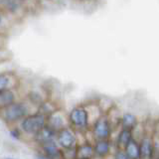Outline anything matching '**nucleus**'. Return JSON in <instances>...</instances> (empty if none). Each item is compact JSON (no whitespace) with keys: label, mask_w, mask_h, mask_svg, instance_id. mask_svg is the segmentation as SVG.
Here are the masks:
<instances>
[{"label":"nucleus","mask_w":159,"mask_h":159,"mask_svg":"<svg viewBox=\"0 0 159 159\" xmlns=\"http://www.w3.org/2000/svg\"><path fill=\"white\" fill-rule=\"evenodd\" d=\"M28 108L22 102H13L10 106L2 108L1 116L4 118V120L8 122L17 121L19 119L25 117L27 114Z\"/></svg>","instance_id":"obj_1"},{"label":"nucleus","mask_w":159,"mask_h":159,"mask_svg":"<svg viewBox=\"0 0 159 159\" xmlns=\"http://www.w3.org/2000/svg\"><path fill=\"white\" fill-rule=\"evenodd\" d=\"M21 125L23 130L26 131L27 133L37 134L41 129L46 126V124H45V116L41 113L26 116L23 119Z\"/></svg>","instance_id":"obj_2"},{"label":"nucleus","mask_w":159,"mask_h":159,"mask_svg":"<svg viewBox=\"0 0 159 159\" xmlns=\"http://www.w3.org/2000/svg\"><path fill=\"white\" fill-rule=\"evenodd\" d=\"M70 119L74 125L78 127H84L88 124V113L84 109L75 108L70 114Z\"/></svg>","instance_id":"obj_3"},{"label":"nucleus","mask_w":159,"mask_h":159,"mask_svg":"<svg viewBox=\"0 0 159 159\" xmlns=\"http://www.w3.org/2000/svg\"><path fill=\"white\" fill-rule=\"evenodd\" d=\"M58 141L60 145L66 149H71L75 145V136L71 130L63 128L58 133Z\"/></svg>","instance_id":"obj_4"},{"label":"nucleus","mask_w":159,"mask_h":159,"mask_svg":"<svg viewBox=\"0 0 159 159\" xmlns=\"http://www.w3.org/2000/svg\"><path fill=\"white\" fill-rule=\"evenodd\" d=\"M54 135H55L54 129H52L50 126H45L43 129H41V130L36 134V138L39 142L44 144L49 141H53Z\"/></svg>","instance_id":"obj_5"},{"label":"nucleus","mask_w":159,"mask_h":159,"mask_svg":"<svg viewBox=\"0 0 159 159\" xmlns=\"http://www.w3.org/2000/svg\"><path fill=\"white\" fill-rule=\"evenodd\" d=\"M94 134L99 138H106L109 134L108 123L104 119H99L94 125Z\"/></svg>","instance_id":"obj_6"},{"label":"nucleus","mask_w":159,"mask_h":159,"mask_svg":"<svg viewBox=\"0 0 159 159\" xmlns=\"http://www.w3.org/2000/svg\"><path fill=\"white\" fill-rule=\"evenodd\" d=\"M43 145V150L45 155L50 159H57L60 156V150L58 149L57 145L54 143V141H49L42 144Z\"/></svg>","instance_id":"obj_7"},{"label":"nucleus","mask_w":159,"mask_h":159,"mask_svg":"<svg viewBox=\"0 0 159 159\" xmlns=\"http://www.w3.org/2000/svg\"><path fill=\"white\" fill-rule=\"evenodd\" d=\"M153 153V148L150 140L144 139L141 142L140 148H139V157L142 159H150Z\"/></svg>","instance_id":"obj_8"},{"label":"nucleus","mask_w":159,"mask_h":159,"mask_svg":"<svg viewBox=\"0 0 159 159\" xmlns=\"http://www.w3.org/2000/svg\"><path fill=\"white\" fill-rule=\"evenodd\" d=\"M14 102V93L9 91V89H5V91L0 92V107H6Z\"/></svg>","instance_id":"obj_9"},{"label":"nucleus","mask_w":159,"mask_h":159,"mask_svg":"<svg viewBox=\"0 0 159 159\" xmlns=\"http://www.w3.org/2000/svg\"><path fill=\"white\" fill-rule=\"evenodd\" d=\"M127 156L131 159H137L139 158V147L134 140H131L128 142V144L125 146Z\"/></svg>","instance_id":"obj_10"},{"label":"nucleus","mask_w":159,"mask_h":159,"mask_svg":"<svg viewBox=\"0 0 159 159\" xmlns=\"http://www.w3.org/2000/svg\"><path fill=\"white\" fill-rule=\"evenodd\" d=\"M93 155V147L91 145H83L78 151L79 159H89Z\"/></svg>","instance_id":"obj_11"},{"label":"nucleus","mask_w":159,"mask_h":159,"mask_svg":"<svg viewBox=\"0 0 159 159\" xmlns=\"http://www.w3.org/2000/svg\"><path fill=\"white\" fill-rule=\"evenodd\" d=\"M108 149H109V146H108V143L106 142V141H99L97 143L96 145V148H94V151L97 152V154L98 155H106V154L108 152Z\"/></svg>","instance_id":"obj_12"},{"label":"nucleus","mask_w":159,"mask_h":159,"mask_svg":"<svg viewBox=\"0 0 159 159\" xmlns=\"http://www.w3.org/2000/svg\"><path fill=\"white\" fill-rule=\"evenodd\" d=\"M122 123H123V126L125 128H131L135 125L136 119L132 116V114L126 113V114H124V116H123Z\"/></svg>","instance_id":"obj_13"},{"label":"nucleus","mask_w":159,"mask_h":159,"mask_svg":"<svg viewBox=\"0 0 159 159\" xmlns=\"http://www.w3.org/2000/svg\"><path fill=\"white\" fill-rule=\"evenodd\" d=\"M131 140V136H130V132L128 130H123L121 133L119 134L118 137V143L122 146H126L128 142Z\"/></svg>","instance_id":"obj_14"},{"label":"nucleus","mask_w":159,"mask_h":159,"mask_svg":"<svg viewBox=\"0 0 159 159\" xmlns=\"http://www.w3.org/2000/svg\"><path fill=\"white\" fill-rule=\"evenodd\" d=\"M49 122H50V127L52 129H55V128H59L60 126H62L63 124V120L62 118L60 116H54L52 114L51 116L49 118Z\"/></svg>","instance_id":"obj_15"},{"label":"nucleus","mask_w":159,"mask_h":159,"mask_svg":"<svg viewBox=\"0 0 159 159\" xmlns=\"http://www.w3.org/2000/svg\"><path fill=\"white\" fill-rule=\"evenodd\" d=\"M9 83H10V80L6 75H4V74L0 75V92L7 89Z\"/></svg>","instance_id":"obj_16"},{"label":"nucleus","mask_w":159,"mask_h":159,"mask_svg":"<svg viewBox=\"0 0 159 159\" xmlns=\"http://www.w3.org/2000/svg\"><path fill=\"white\" fill-rule=\"evenodd\" d=\"M6 5L8 6L9 9H11V10H15V9H17V3L16 2H13V1H8L6 2Z\"/></svg>","instance_id":"obj_17"},{"label":"nucleus","mask_w":159,"mask_h":159,"mask_svg":"<svg viewBox=\"0 0 159 159\" xmlns=\"http://www.w3.org/2000/svg\"><path fill=\"white\" fill-rule=\"evenodd\" d=\"M10 133H11V135L14 137V138H19L20 137V132L18 129H12L11 131H10Z\"/></svg>","instance_id":"obj_18"},{"label":"nucleus","mask_w":159,"mask_h":159,"mask_svg":"<svg viewBox=\"0 0 159 159\" xmlns=\"http://www.w3.org/2000/svg\"><path fill=\"white\" fill-rule=\"evenodd\" d=\"M116 159H128V157L126 154H124L122 152H118L116 156Z\"/></svg>","instance_id":"obj_19"},{"label":"nucleus","mask_w":159,"mask_h":159,"mask_svg":"<svg viewBox=\"0 0 159 159\" xmlns=\"http://www.w3.org/2000/svg\"><path fill=\"white\" fill-rule=\"evenodd\" d=\"M37 159H50V158H48L46 155H38Z\"/></svg>","instance_id":"obj_20"},{"label":"nucleus","mask_w":159,"mask_h":159,"mask_svg":"<svg viewBox=\"0 0 159 159\" xmlns=\"http://www.w3.org/2000/svg\"><path fill=\"white\" fill-rule=\"evenodd\" d=\"M7 159H15V158H7Z\"/></svg>","instance_id":"obj_21"},{"label":"nucleus","mask_w":159,"mask_h":159,"mask_svg":"<svg viewBox=\"0 0 159 159\" xmlns=\"http://www.w3.org/2000/svg\"><path fill=\"white\" fill-rule=\"evenodd\" d=\"M0 22H1V17H0Z\"/></svg>","instance_id":"obj_22"},{"label":"nucleus","mask_w":159,"mask_h":159,"mask_svg":"<svg viewBox=\"0 0 159 159\" xmlns=\"http://www.w3.org/2000/svg\"><path fill=\"white\" fill-rule=\"evenodd\" d=\"M78 159H79V158H78Z\"/></svg>","instance_id":"obj_23"}]
</instances>
